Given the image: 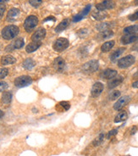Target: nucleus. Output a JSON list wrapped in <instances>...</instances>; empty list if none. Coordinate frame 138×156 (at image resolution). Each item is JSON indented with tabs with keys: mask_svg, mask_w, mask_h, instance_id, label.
<instances>
[{
	"mask_svg": "<svg viewBox=\"0 0 138 156\" xmlns=\"http://www.w3.org/2000/svg\"><path fill=\"white\" fill-rule=\"evenodd\" d=\"M103 139H104V133H101L98 137L95 138L94 141L92 142V144H93V146H95V147L99 146V145L103 143Z\"/></svg>",
	"mask_w": 138,
	"mask_h": 156,
	"instance_id": "nucleus-30",
	"label": "nucleus"
},
{
	"mask_svg": "<svg viewBox=\"0 0 138 156\" xmlns=\"http://www.w3.org/2000/svg\"><path fill=\"white\" fill-rule=\"evenodd\" d=\"M120 96V92L119 90H115L113 92H111L109 95V98L110 100H115L116 98H118Z\"/></svg>",
	"mask_w": 138,
	"mask_h": 156,
	"instance_id": "nucleus-31",
	"label": "nucleus"
},
{
	"mask_svg": "<svg viewBox=\"0 0 138 156\" xmlns=\"http://www.w3.org/2000/svg\"><path fill=\"white\" fill-rule=\"evenodd\" d=\"M53 67L57 72H63L65 68V61L61 57H57L53 61Z\"/></svg>",
	"mask_w": 138,
	"mask_h": 156,
	"instance_id": "nucleus-13",
	"label": "nucleus"
},
{
	"mask_svg": "<svg viewBox=\"0 0 138 156\" xmlns=\"http://www.w3.org/2000/svg\"><path fill=\"white\" fill-rule=\"evenodd\" d=\"M123 32L125 34H135L138 32V25H134V26H130L127 27L124 29Z\"/></svg>",
	"mask_w": 138,
	"mask_h": 156,
	"instance_id": "nucleus-26",
	"label": "nucleus"
},
{
	"mask_svg": "<svg viewBox=\"0 0 138 156\" xmlns=\"http://www.w3.org/2000/svg\"><path fill=\"white\" fill-rule=\"evenodd\" d=\"M113 36H114V31L111 30H107V31L100 32L98 37H100V39H108L112 37Z\"/></svg>",
	"mask_w": 138,
	"mask_h": 156,
	"instance_id": "nucleus-28",
	"label": "nucleus"
},
{
	"mask_svg": "<svg viewBox=\"0 0 138 156\" xmlns=\"http://www.w3.org/2000/svg\"><path fill=\"white\" fill-rule=\"evenodd\" d=\"M47 20H53V21H55L56 20H55V18L53 17V16H48L47 18H46V19L44 20L43 21L44 22H46V21H47Z\"/></svg>",
	"mask_w": 138,
	"mask_h": 156,
	"instance_id": "nucleus-39",
	"label": "nucleus"
},
{
	"mask_svg": "<svg viewBox=\"0 0 138 156\" xmlns=\"http://www.w3.org/2000/svg\"><path fill=\"white\" fill-rule=\"evenodd\" d=\"M9 0H0V4H3L4 3H6V2H8Z\"/></svg>",
	"mask_w": 138,
	"mask_h": 156,
	"instance_id": "nucleus-44",
	"label": "nucleus"
},
{
	"mask_svg": "<svg viewBox=\"0 0 138 156\" xmlns=\"http://www.w3.org/2000/svg\"><path fill=\"white\" fill-rule=\"evenodd\" d=\"M133 78H135V79H138V70L133 75Z\"/></svg>",
	"mask_w": 138,
	"mask_h": 156,
	"instance_id": "nucleus-43",
	"label": "nucleus"
},
{
	"mask_svg": "<svg viewBox=\"0 0 138 156\" xmlns=\"http://www.w3.org/2000/svg\"><path fill=\"white\" fill-rule=\"evenodd\" d=\"M46 37V30L43 28H39L38 30L32 34V42H36V43H40L43 39Z\"/></svg>",
	"mask_w": 138,
	"mask_h": 156,
	"instance_id": "nucleus-9",
	"label": "nucleus"
},
{
	"mask_svg": "<svg viewBox=\"0 0 138 156\" xmlns=\"http://www.w3.org/2000/svg\"><path fill=\"white\" fill-rule=\"evenodd\" d=\"M41 42L40 43H36V42H32V43H29L26 48V51L27 52V53H32V52H34L36 51L38 48L41 46Z\"/></svg>",
	"mask_w": 138,
	"mask_h": 156,
	"instance_id": "nucleus-23",
	"label": "nucleus"
},
{
	"mask_svg": "<svg viewBox=\"0 0 138 156\" xmlns=\"http://www.w3.org/2000/svg\"><path fill=\"white\" fill-rule=\"evenodd\" d=\"M115 41H113V40H111V41H108L106 43H104L102 45V47H101V50L103 53H106V52H109V51H110L113 47L115 46Z\"/></svg>",
	"mask_w": 138,
	"mask_h": 156,
	"instance_id": "nucleus-21",
	"label": "nucleus"
},
{
	"mask_svg": "<svg viewBox=\"0 0 138 156\" xmlns=\"http://www.w3.org/2000/svg\"><path fill=\"white\" fill-rule=\"evenodd\" d=\"M136 41H138V34H136V33H135V34H126L125 36H123L121 39H120V42L124 45L136 43Z\"/></svg>",
	"mask_w": 138,
	"mask_h": 156,
	"instance_id": "nucleus-10",
	"label": "nucleus"
},
{
	"mask_svg": "<svg viewBox=\"0 0 138 156\" xmlns=\"http://www.w3.org/2000/svg\"><path fill=\"white\" fill-rule=\"evenodd\" d=\"M24 44H25L24 39L22 37H19V38L15 40L9 46L6 48V51L10 52V51L14 50V49H20L21 48H23Z\"/></svg>",
	"mask_w": 138,
	"mask_h": 156,
	"instance_id": "nucleus-11",
	"label": "nucleus"
},
{
	"mask_svg": "<svg viewBox=\"0 0 138 156\" xmlns=\"http://www.w3.org/2000/svg\"><path fill=\"white\" fill-rule=\"evenodd\" d=\"M128 115H127L126 111H121L115 116V123H119V122H122L125 121L127 119Z\"/></svg>",
	"mask_w": 138,
	"mask_h": 156,
	"instance_id": "nucleus-24",
	"label": "nucleus"
},
{
	"mask_svg": "<svg viewBox=\"0 0 138 156\" xmlns=\"http://www.w3.org/2000/svg\"><path fill=\"white\" fill-rule=\"evenodd\" d=\"M5 9H6L5 5H4V4H0V17H2V16H4Z\"/></svg>",
	"mask_w": 138,
	"mask_h": 156,
	"instance_id": "nucleus-38",
	"label": "nucleus"
},
{
	"mask_svg": "<svg viewBox=\"0 0 138 156\" xmlns=\"http://www.w3.org/2000/svg\"><path fill=\"white\" fill-rule=\"evenodd\" d=\"M69 25H70V20H63L56 27L55 32H61V31H63L64 30H65V29L69 27Z\"/></svg>",
	"mask_w": 138,
	"mask_h": 156,
	"instance_id": "nucleus-19",
	"label": "nucleus"
},
{
	"mask_svg": "<svg viewBox=\"0 0 138 156\" xmlns=\"http://www.w3.org/2000/svg\"><path fill=\"white\" fill-rule=\"evenodd\" d=\"M117 132H118V131H117L116 129H114V130H111L110 132H109V133L107 134V136H106L107 139H110L111 137H113V136H115V135L117 134Z\"/></svg>",
	"mask_w": 138,
	"mask_h": 156,
	"instance_id": "nucleus-35",
	"label": "nucleus"
},
{
	"mask_svg": "<svg viewBox=\"0 0 138 156\" xmlns=\"http://www.w3.org/2000/svg\"><path fill=\"white\" fill-rule=\"evenodd\" d=\"M59 105L61 106V107H63L65 110H68V109L71 108V105H70V103L67 101L60 102V103H59Z\"/></svg>",
	"mask_w": 138,
	"mask_h": 156,
	"instance_id": "nucleus-34",
	"label": "nucleus"
},
{
	"mask_svg": "<svg viewBox=\"0 0 138 156\" xmlns=\"http://www.w3.org/2000/svg\"><path fill=\"white\" fill-rule=\"evenodd\" d=\"M136 131H137V127H136V126H134L131 128V130H130V134H131V135H134Z\"/></svg>",
	"mask_w": 138,
	"mask_h": 156,
	"instance_id": "nucleus-40",
	"label": "nucleus"
},
{
	"mask_svg": "<svg viewBox=\"0 0 138 156\" xmlns=\"http://www.w3.org/2000/svg\"><path fill=\"white\" fill-rule=\"evenodd\" d=\"M29 3L32 6L35 7V8H37L43 4V0H29Z\"/></svg>",
	"mask_w": 138,
	"mask_h": 156,
	"instance_id": "nucleus-32",
	"label": "nucleus"
},
{
	"mask_svg": "<svg viewBox=\"0 0 138 156\" xmlns=\"http://www.w3.org/2000/svg\"><path fill=\"white\" fill-rule=\"evenodd\" d=\"M99 62L97 59H92L85 63L81 67V71L85 74H91L98 70Z\"/></svg>",
	"mask_w": 138,
	"mask_h": 156,
	"instance_id": "nucleus-2",
	"label": "nucleus"
},
{
	"mask_svg": "<svg viewBox=\"0 0 138 156\" xmlns=\"http://www.w3.org/2000/svg\"><path fill=\"white\" fill-rule=\"evenodd\" d=\"M131 50L133 51H136V52H138V43H136L132 46V48H131Z\"/></svg>",
	"mask_w": 138,
	"mask_h": 156,
	"instance_id": "nucleus-41",
	"label": "nucleus"
},
{
	"mask_svg": "<svg viewBox=\"0 0 138 156\" xmlns=\"http://www.w3.org/2000/svg\"><path fill=\"white\" fill-rule=\"evenodd\" d=\"M124 81V77L123 76H118V77H115L113 79H111L110 81L108 83V87L109 89H113L116 87H118L119 85H120Z\"/></svg>",
	"mask_w": 138,
	"mask_h": 156,
	"instance_id": "nucleus-16",
	"label": "nucleus"
},
{
	"mask_svg": "<svg viewBox=\"0 0 138 156\" xmlns=\"http://www.w3.org/2000/svg\"><path fill=\"white\" fill-rule=\"evenodd\" d=\"M91 4H87V6L85 7V8L83 9V10L79 14H77V15H75L74 17H73V19H72V21L73 22H78L80 20H81L82 19H84L86 16L89 14V12L91 10Z\"/></svg>",
	"mask_w": 138,
	"mask_h": 156,
	"instance_id": "nucleus-8",
	"label": "nucleus"
},
{
	"mask_svg": "<svg viewBox=\"0 0 138 156\" xmlns=\"http://www.w3.org/2000/svg\"><path fill=\"white\" fill-rule=\"evenodd\" d=\"M20 32V29L17 26L15 25H9L3 29L2 31V37L5 40H11L15 38L16 36H18Z\"/></svg>",
	"mask_w": 138,
	"mask_h": 156,
	"instance_id": "nucleus-1",
	"label": "nucleus"
},
{
	"mask_svg": "<svg viewBox=\"0 0 138 156\" xmlns=\"http://www.w3.org/2000/svg\"><path fill=\"white\" fill-rule=\"evenodd\" d=\"M4 113L3 112V111H2V110H1V109H0V119H1L2 117L4 116Z\"/></svg>",
	"mask_w": 138,
	"mask_h": 156,
	"instance_id": "nucleus-45",
	"label": "nucleus"
},
{
	"mask_svg": "<svg viewBox=\"0 0 138 156\" xmlns=\"http://www.w3.org/2000/svg\"><path fill=\"white\" fill-rule=\"evenodd\" d=\"M111 27H112V25L110 23H101L97 26V30L102 32L107 30H110Z\"/></svg>",
	"mask_w": 138,
	"mask_h": 156,
	"instance_id": "nucleus-29",
	"label": "nucleus"
},
{
	"mask_svg": "<svg viewBox=\"0 0 138 156\" xmlns=\"http://www.w3.org/2000/svg\"><path fill=\"white\" fill-rule=\"evenodd\" d=\"M132 87H134V88H138V80L132 83Z\"/></svg>",
	"mask_w": 138,
	"mask_h": 156,
	"instance_id": "nucleus-42",
	"label": "nucleus"
},
{
	"mask_svg": "<svg viewBox=\"0 0 138 156\" xmlns=\"http://www.w3.org/2000/svg\"><path fill=\"white\" fill-rule=\"evenodd\" d=\"M70 45L69 40L64 37H60V38L57 39L54 43H53V49L57 52H62V51L65 50Z\"/></svg>",
	"mask_w": 138,
	"mask_h": 156,
	"instance_id": "nucleus-4",
	"label": "nucleus"
},
{
	"mask_svg": "<svg viewBox=\"0 0 138 156\" xmlns=\"http://www.w3.org/2000/svg\"><path fill=\"white\" fill-rule=\"evenodd\" d=\"M32 82V77H30L29 76H21L17 77L15 80V85L17 87H27L29 85H31Z\"/></svg>",
	"mask_w": 138,
	"mask_h": 156,
	"instance_id": "nucleus-6",
	"label": "nucleus"
},
{
	"mask_svg": "<svg viewBox=\"0 0 138 156\" xmlns=\"http://www.w3.org/2000/svg\"><path fill=\"white\" fill-rule=\"evenodd\" d=\"M8 83L3 81H0V92H3L4 90H6L8 88Z\"/></svg>",
	"mask_w": 138,
	"mask_h": 156,
	"instance_id": "nucleus-36",
	"label": "nucleus"
},
{
	"mask_svg": "<svg viewBox=\"0 0 138 156\" xmlns=\"http://www.w3.org/2000/svg\"><path fill=\"white\" fill-rule=\"evenodd\" d=\"M92 18L95 19L96 20H103L105 18H107V16H108V14H107L105 11H101V10H95L93 13H92Z\"/></svg>",
	"mask_w": 138,
	"mask_h": 156,
	"instance_id": "nucleus-18",
	"label": "nucleus"
},
{
	"mask_svg": "<svg viewBox=\"0 0 138 156\" xmlns=\"http://www.w3.org/2000/svg\"><path fill=\"white\" fill-rule=\"evenodd\" d=\"M134 4L136 5V6H138V0H135Z\"/></svg>",
	"mask_w": 138,
	"mask_h": 156,
	"instance_id": "nucleus-46",
	"label": "nucleus"
},
{
	"mask_svg": "<svg viewBox=\"0 0 138 156\" xmlns=\"http://www.w3.org/2000/svg\"><path fill=\"white\" fill-rule=\"evenodd\" d=\"M37 24H38L37 17L36 16H28L24 22V28L27 32H30L37 26Z\"/></svg>",
	"mask_w": 138,
	"mask_h": 156,
	"instance_id": "nucleus-3",
	"label": "nucleus"
},
{
	"mask_svg": "<svg viewBox=\"0 0 138 156\" xmlns=\"http://www.w3.org/2000/svg\"><path fill=\"white\" fill-rule=\"evenodd\" d=\"M103 84L102 82H96L94 83V85L92 86L91 87V94L92 97L97 98L98 97L100 94H102V92H103Z\"/></svg>",
	"mask_w": 138,
	"mask_h": 156,
	"instance_id": "nucleus-14",
	"label": "nucleus"
},
{
	"mask_svg": "<svg viewBox=\"0 0 138 156\" xmlns=\"http://www.w3.org/2000/svg\"><path fill=\"white\" fill-rule=\"evenodd\" d=\"M9 74V70L7 68H2L0 69V79H4Z\"/></svg>",
	"mask_w": 138,
	"mask_h": 156,
	"instance_id": "nucleus-33",
	"label": "nucleus"
},
{
	"mask_svg": "<svg viewBox=\"0 0 138 156\" xmlns=\"http://www.w3.org/2000/svg\"><path fill=\"white\" fill-rule=\"evenodd\" d=\"M115 4L111 1V0H104L102 3H99L96 5V9L98 10H101V11H105L107 9H111L115 8Z\"/></svg>",
	"mask_w": 138,
	"mask_h": 156,
	"instance_id": "nucleus-7",
	"label": "nucleus"
},
{
	"mask_svg": "<svg viewBox=\"0 0 138 156\" xmlns=\"http://www.w3.org/2000/svg\"><path fill=\"white\" fill-rule=\"evenodd\" d=\"M129 20H131V21H136V20H138V10L136 12H135L134 14H132V15H130L129 16Z\"/></svg>",
	"mask_w": 138,
	"mask_h": 156,
	"instance_id": "nucleus-37",
	"label": "nucleus"
},
{
	"mask_svg": "<svg viewBox=\"0 0 138 156\" xmlns=\"http://www.w3.org/2000/svg\"><path fill=\"white\" fill-rule=\"evenodd\" d=\"M16 62V58H14L11 55H5L1 58V63L4 66H7V65H12L14 63Z\"/></svg>",
	"mask_w": 138,
	"mask_h": 156,
	"instance_id": "nucleus-20",
	"label": "nucleus"
},
{
	"mask_svg": "<svg viewBox=\"0 0 138 156\" xmlns=\"http://www.w3.org/2000/svg\"><path fill=\"white\" fill-rule=\"evenodd\" d=\"M136 61V58L133 55H127L124 58H121L118 61V66L121 69H126L131 66Z\"/></svg>",
	"mask_w": 138,
	"mask_h": 156,
	"instance_id": "nucleus-5",
	"label": "nucleus"
},
{
	"mask_svg": "<svg viewBox=\"0 0 138 156\" xmlns=\"http://www.w3.org/2000/svg\"><path fill=\"white\" fill-rule=\"evenodd\" d=\"M35 61L32 58H26L23 62V67L25 69H26V70H31V69H32L33 67L35 66Z\"/></svg>",
	"mask_w": 138,
	"mask_h": 156,
	"instance_id": "nucleus-27",
	"label": "nucleus"
},
{
	"mask_svg": "<svg viewBox=\"0 0 138 156\" xmlns=\"http://www.w3.org/2000/svg\"><path fill=\"white\" fill-rule=\"evenodd\" d=\"M12 100V94L10 92H4L2 94V102L4 105H9Z\"/></svg>",
	"mask_w": 138,
	"mask_h": 156,
	"instance_id": "nucleus-25",
	"label": "nucleus"
},
{
	"mask_svg": "<svg viewBox=\"0 0 138 156\" xmlns=\"http://www.w3.org/2000/svg\"><path fill=\"white\" fill-rule=\"evenodd\" d=\"M125 50H126V48H118L117 50H115V52H113L112 54L110 55V60L111 61H115L117 58L120 56V55H122L123 53L125 52Z\"/></svg>",
	"mask_w": 138,
	"mask_h": 156,
	"instance_id": "nucleus-22",
	"label": "nucleus"
},
{
	"mask_svg": "<svg viewBox=\"0 0 138 156\" xmlns=\"http://www.w3.org/2000/svg\"><path fill=\"white\" fill-rule=\"evenodd\" d=\"M130 96H123L121 97L119 99L118 101L116 102L115 104V105H114V109L115 110H119V109H121L123 107H125V106L130 101Z\"/></svg>",
	"mask_w": 138,
	"mask_h": 156,
	"instance_id": "nucleus-12",
	"label": "nucleus"
},
{
	"mask_svg": "<svg viewBox=\"0 0 138 156\" xmlns=\"http://www.w3.org/2000/svg\"><path fill=\"white\" fill-rule=\"evenodd\" d=\"M117 76V71L115 70H112V69H107L104 70L100 74V76L103 79H113Z\"/></svg>",
	"mask_w": 138,
	"mask_h": 156,
	"instance_id": "nucleus-15",
	"label": "nucleus"
},
{
	"mask_svg": "<svg viewBox=\"0 0 138 156\" xmlns=\"http://www.w3.org/2000/svg\"><path fill=\"white\" fill-rule=\"evenodd\" d=\"M19 15H20V9H10L8 12V15H7V20L9 21H14V20H16Z\"/></svg>",
	"mask_w": 138,
	"mask_h": 156,
	"instance_id": "nucleus-17",
	"label": "nucleus"
}]
</instances>
